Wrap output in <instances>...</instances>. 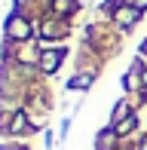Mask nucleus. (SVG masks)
<instances>
[{
  "mask_svg": "<svg viewBox=\"0 0 147 150\" xmlns=\"http://www.w3.org/2000/svg\"><path fill=\"white\" fill-rule=\"evenodd\" d=\"M9 129H12V132H25V129H28V126H25V117H22V113H16V117H12Z\"/></svg>",
  "mask_w": 147,
  "mask_h": 150,
  "instance_id": "5",
  "label": "nucleus"
},
{
  "mask_svg": "<svg viewBox=\"0 0 147 150\" xmlns=\"http://www.w3.org/2000/svg\"><path fill=\"white\" fill-rule=\"evenodd\" d=\"M141 150H147V141H144V147H141Z\"/></svg>",
  "mask_w": 147,
  "mask_h": 150,
  "instance_id": "8",
  "label": "nucleus"
},
{
  "mask_svg": "<svg viewBox=\"0 0 147 150\" xmlns=\"http://www.w3.org/2000/svg\"><path fill=\"white\" fill-rule=\"evenodd\" d=\"M64 58V52L61 49H52V52H43V58H40V67H43V74H55V67H58V61Z\"/></svg>",
  "mask_w": 147,
  "mask_h": 150,
  "instance_id": "1",
  "label": "nucleus"
},
{
  "mask_svg": "<svg viewBox=\"0 0 147 150\" xmlns=\"http://www.w3.org/2000/svg\"><path fill=\"white\" fill-rule=\"evenodd\" d=\"M89 83H92V77H77V80H71L68 86H71V89H86Z\"/></svg>",
  "mask_w": 147,
  "mask_h": 150,
  "instance_id": "6",
  "label": "nucleus"
},
{
  "mask_svg": "<svg viewBox=\"0 0 147 150\" xmlns=\"http://www.w3.org/2000/svg\"><path fill=\"white\" fill-rule=\"evenodd\" d=\"M6 31H9V37H18V40H25V37L31 34L28 22H22V18H12V22L6 25Z\"/></svg>",
  "mask_w": 147,
  "mask_h": 150,
  "instance_id": "2",
  "label": "nucleus"
},
{
  "mask_svg": "<svg viewBox=\"0 0 147 150\" xmlns=\"http://www.w3.org/2000/svg\"><path fill=\"white\" fill-rule=\"evenodd\" d=\"M138 12H141L138 6H135V9H119V12H117V18H119V25H126V28H129V25L138 18Z\"/></svg>",
  "mask_w": 147,
  "mask_h": 150,
  "instance_id": "3",
  "label": "nucleus"
},
{
  "mask_svg": "<svg viewBox=\"0 0 147 150\" xmlns=\"http://www.w3.org/2000/svg\"><path fill=\"white\" fill-rule=\"evenodd\" d=\"M132 129H135V113H129V117L117 126V135H126V132H132Z\"/></svg>",
  "mask_w": 147,
  "mask_h": 150,
  "instance_id": "4",
  "label": "nucleus"
},
{
  "mask_svg": "<svg viewBox=\"0 0 147 150\" xmlns=\"http://www.w3.org/2000/svg\"><path fill=\"white\" fill-rule=\"evenodd\" d=\"M55 9L58 12H71L74 9V0H55Z\"/></svg>",
  "mask_w": 147,
  "mask_h": 150,
  "instance_id": "7",
  "label": "nucleus"
}]
</instances>
